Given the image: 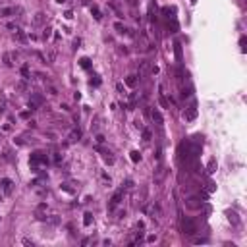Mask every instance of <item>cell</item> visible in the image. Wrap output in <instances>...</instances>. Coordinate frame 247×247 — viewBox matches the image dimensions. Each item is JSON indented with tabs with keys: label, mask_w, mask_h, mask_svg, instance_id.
I'll return each mask as SVG.
<instances>
[{
	"label": "cell",
	"mask_w": 247,
	"mask_h": 247,
	"mask_svg": "<svg viewBox=\"0 0 247 247\" xmlns=\"http://www.w3.org/2000/svg\"><path fill=\"white\" fill-rule=\"evenodd\" d=\"M182 230H183V234L185 235H193V234H197V224L191 220V218H183Z\"/></svg>",
	"instance_id": "6da1fadb"
},
{
	"label": "cell",
	"mask_w": 247,
	"mask_h": 247,
	"mask_svg": "<svg viewBox=\"0 0 247 247\" xmlns=\"http://www.w3.org/2000/svg\"><path fill=\"white\" fill-rule=\"evenodd\" d=\"M31 164L37 170V164H48V156H45L43 153H33L31 155Z\"/></svg>",
	"instance_id": "7a4b0ae2"
},
{
	"label": "cell",
	"mask_w": 247,
	"mask_h": 247,
	"mask_svg": "<svg viewBox=\"0 0 247 247\" xmlns=\"http://www.w3.org/2000/svg\"><path fill=\"white\" fill-rule=\"evenodd\" d=\"M122 197H124V189H120V191H116L114 193V197L110 199V203H108V210H114V208L122 203Z\"/></svg>",
	"instance_id": "3957f363"
},
{
	"label": "cell",
	"mask_w": 247,
	"mask_h": 247,
	"mask_svg": "<svg viewBox=\"0 0 247 247\" xmlns=\"http://www.w3.org/2000/svg\"><path fill=\"white\" fill-rule=\"evenodd\" d=\"M195 118H197V104H191L187 110L183 112V120L191 122V120H195Z\"/></svg>",
	"instance_id": "277c9868"
},
{
	"label": "cell",
	"mask_w": 247,
	"mask_h": 247,
	"mask_svg": "<svg viewBox=\"0 0 247 247\" xmlns=\"http://www.w3.org/2000/svg\"><path fill=\"white\" fill-rule=\"evenodd\" d=\"M0 185H2V189H4V193H6V195L12 193V189H14V182H12V180L2 178V180H0Z\"/></svg>",
	"instance_id": "5b68a950"
},
{
	"label": "cell",
	"mask_w": 247,
	"mask_h": 247,
	"mask_svg": "<svg viewBox=\"0 0 247 247\" xmlns=\"http://www.w3.org/2000/svg\"><path fill=\"white\" fill-rule=\"evenodd\" d=\"M151 118H153V122H155L156 126H162V124H164V118H162V114H160V112L156 110V108H155L153 112H151Z\"/></svg>",
	"instance_id": "8992f818"
},
{
	"label": "cell",
	"mask_w": 247,
	"mask_h": 247,
	"mask_svg": "<svg viewBox=\"0 0 247 247\" xmlns=\"http://www.w3.org/2000/svg\"><path fill=\"white\" fill-rule=\"evenodd\" d=\"M10 16H14V8L0 6V18H10Z\"/></svg>",
	"instance_id": "52a82bcc"
},
{
	"label": "cell",
	"mask_w": 247,
	"mask_h": 247,
	"mask_svg": "<svg viewBox=\"0 0 247 247\" xmlns=\"http://www.w3.org/2000/svg\"><path fill=\"white\" fill-rule=\"evenodd\" d=\"M31 102H35V104H37V106H41V104L45 102V98L41 97L39 93H35V95H31Z\"/></svg>",
	"instance_id": "ba28073f"
},
{
	"label": "cell",
	"mask_w": 247,
	"mask_h": 247,
	"mask_svg": "<svg viewBox=\"0 0 247 247\" xmlns=\"http://www.w3.org/2000/svg\"><path fill=\"white\" fill-rule=\"evenodd\" d=\"M81 139V130H73L70 133V141H79Z\"/></svg>",
	"instance_id": "9c48e42d"
},
{
	"label": "cell",
	"mask_w": 247,
	"mask_h": 247,
	"mask_svg": "<svg viewBox=\"0 0 247 247\" xmlns=\"http://www.w3.org/2000/svg\"><path fill=\"white\" fill-rule=\"evenodd\" d=\"M91 14H93V18H95L97 21H100V20H102V14H100V10H98V8H95V6H93V8H91Z\"/></svg>",
	"instance_id": "30bf717a"
},
{
	"label": "cell",
	"mask_w": 247,
	"mask_h": 247,
	"mask_svg": "<svg viewBox=\"0 0 247 247\" xmlns=\"http://www.w3.org/2000/svg\"><path fill=\"white\" fill-rule=\"evenodd\" d=\"M147 70H149V62L145 60V62H141V66H139V77H141V75H145V72H147Z\"/></svg>",
	"instance_id": "8fae6325"
},
{
	"label": "cell",
	"mask_w": 247,
	"mask_h": 247,
	"mask_svg": "<svg viewBox=\"0 0 247 247\" xmlns=\"http://www.w3.org/2000/svg\"><path fill=\"white\" fill-rule=\"evenodd\" d=\"M33 21L37 23V25H41L43 21H45V14L43 12H39V14H35V18H33Z\"/></svg>",
	"instance_id": "7c38bea8"
},
{
	"label": "cell",
	"mask_w": 247,
	"mask_h": 247,
	"mask_svg": "<svg viewBox=\"0 0 247 247\" xmlns=\"http://www.w3.org/2000/svg\"><path fill=\"white\" fill-rule=\"evenodd\" d=\"M126 83L130 85V87H135L137 85V75H130V77L126 79Z\"/></svg>",
	"instance_id": "4fadbf2b"
},
{
	"label": "cell",
	"mask_w": 247,
	"mask_h": 247,
	"mask_svg": "<svg viewBox=\"0 0 247 247\" xmlns=\"http://www.w3.org/2000/svg\"><path fill=\"white\" fill-rule=\"evenodd\" d=\"M21 75H23V79L31 77V72H29V68H27V66H21Z\"/></svg>",
	"instance_id": "5bb4252c"
},
{
	"label": "cell",
	"mask_w": 247,
	"mask_h": 247,
	"mask_svg": "<svg viewBox=\"0 0 247 247\" xmlns=\"http://www.w3.org/2000/svg\"><path fill=\"white\" fill-rule=\"evenodd\" d=\"M91 222H93V214H91V212H85L83 224H85V226H91Z\"/></svg>",
	"instance_id": "9a60e30c"
},
{
	"label": "cell",
	"mask_w": 247,
	"mask_h": 247,
	"mask_svg": "<svg viewBox=\"0 0 247 247\" xmlns=\"http://www.w3.org/2000/svg\"><path fill=\"white\" fill-rule=\"evenodd\" d=\"M16 37H18V41H20V43H25V41H27V37L20 31V29H16Z\"/></svg>",
	"instance_id": "2e32d148"
},
{
	"label": "cell",
	"mask_w": 247,
	"mask_h": 247,
	"mask_svg": "<svg viewBox=\"0 0 247 247\" xmlns=\"http://www.w3.org/2000/svg\"><path fill=\"white\" fill-rule=\"evenodd\" d=\"M131 160H133V162H139V160H141V155H139V151H131Z\"/></svg>",
	"instance_id": "e0dca14e"
},
{
	"label": "cell",
	"mask_w": 247,
	"mask_h": 247,
	"mask_svg": "<svg viewBox=\"0 0 247 247\" xmlns=\"http://www.w3.org/2000/svg\"><path fill=\"white\" fill-rule=\"evenodd\" d=\"M79 64H81V68H85V70H87V68L91 66V60H89V58H81V60H79Z\"/></svg>",
	"instance_id": "ac0fdd59"
},
{
	"label": "cell",
	"mask_w": 247,
	"mask_h": 247,
	"mask_svg": "<svg viewBox=\"0 0 247 247\" xmlns=\"http://www.w3.org/2000/svg\"><path fill=\"white\" fill-rule=\"evenodd\" d=\"M162 14H164V16H166V18L170 20V18H172L170 14H174V8H162ZM172 20H174V18H172Z\"/></svg>",
	"instance_id": "d6986e66"
},
{
	"label": "cell",
	"mask_w": 247,
	"mask_h": 247,
	"mask_svg": "<svg viewBox=\"0 0 247 247\" xmlns=\"http://www.w3.org/2000/svg\"><path fill=\"white\" fill-rule=\"evenodd\" d=\"M4 64L6 66H12L14 62H12V54H4Z\"/></svg>",
	"instance_id": "ffe728a7"
},
{
	"label": "cell",
	"mask_w": 247,
	"mask_h": 247,
	"mask_svg": "<svg viewBox=\"0 0 247 247\" xmlns=\"http://www.w3.org/2000/svg\"><path fill=\"white\" fill-rule=\"evenodd\" d=\"M208 172H210V174L216 172V160H210V162H208Z\"/></svg>",
	"instance_id": "44dd1931"
},
{
	"label": "cell",
	"mask_w": 247,
	"mask_h": 247,
	"mask_svg": "<svg viewBox=\"0 0 247 247\" xmlns=\"http://www.w3.org/2000/svg\"><path fill=\"white\" fill-rule=\"evenodd\" d=\"M176 56H178V60H182V46H180V43H176Z\"/></svg>",
	"instance_id": "7402d4cb"
},
{
	"label": "cell",
	"mask_w": 247,
	"mask_h": 247,
	"mask_svg": "<svg viewBox=\"0 0 247 247\" xmlns=\"http://www.w3.org/2000/svg\"><path fill=\"white\" fill-rule=\"evenodd\" d=\"M104 155H106V156H104V160H106V162L114 164V156H110V153H104Z\"/></svg>",
	"instance_id": "603a6c76"
},
{
	"label": "cell",
	"mask_w": 247,
	"mask_h": 247,
	"mask_svg": "<svg viewBox=\"0 0 247 247\" xmlns=\"http://www.w3.org/2000/svg\"><path fill=\"white\" fill-rule=\"evenodd\" d=\"M114 27H116V31H120V33H128V29H126V27H124L122 23H116Z\"/></svg>",
	"instance_id": "cb8c5ba5"
},
{
	"label": "cell",
	"mask_w": 247,
	"mask_h": 247,
	"mask_svg": "<svg viewBox=\"0 0 247 247\" xmlns=\"http://www.w3.org/2000/svg\"><path fill=\"white\" fill-rule=\"evenodd\" d=\"M25 87H27V85H25V81H20V83L16 85V89H18V91H25Z\"/></svg>",
	"instance_id": "d4e9b609"
},
{
	"label": "cell",
	"mask_w": 247,
	"mask_h": 247,
	"mask_svg": "<svg viewBox=\"0 0 247 247\" xmlns=\"http://www.w3.org/2000/svg\"><path fill=\"white\" fill-rule=\"evenodd\" d=\"M60 187L64 189V191H68V193H73V189L70 187V185H68V183H62V185H60Z\"/></svg>",
	"instance_id": "484cf974"
},
{
	"label": "cell",
	"mask_w": 247,
	"mask_h": 247,
	"mask_svg": "<svg viewBox=\"0 0 247 247\" xmlns=\"http://www.w3.org/2000/svg\"><path fill=\"white\" fill-rule=\"evenodd\" d=\"M50 35H52V29H50V27H46V29H45V33H43V37H45V39H48Z\"/></svg>",
	"instance_id": "4316f807"
},
{
	"label": "cell",
	"mask_w": 247,
	"mask_h": 247,
	"mask_svg": "<svg viewBox=\"0 0 247 247\" xmlns=\"http://www.w3.org/2000/svg\"><path fill=\"white\" fill-rule=\"evenodd\" d=\"M143 139H145V141H149V139H151V131L149 130H143Z\"/></svg>",
	"instance_id": "83f0119b"
},
{
	"label": "cell",
	"mask_w": 247,
	"mask_h": 247,
	"mask_svg": "<svg viewBox=\"0 0 247 247\" xmlns=\"http://www.w3.org/2000/svg\"><path fill=\"white\" fill-rule=\"evenodd\" d=\"M43 210H46V203H41L39 207H37V212H43Z\"/></svg>",
	"instance_id": "f1b7e54d"
},
{
	"label": "cell",
	"mask_w": 247,
	"mask_h": 247,
	"mask_svg": "<svg viewBox=\"0 0 247 247\" xmlns=\"http://www.w3.org/2000/svg\"><path fill=\"white\" fill-rule=\"evenodd\" d=\"M160 104H162L164 108H168V100H166V98H164L162 95H160Z\"/></svg>",
	"instance_id": "f546056e"
},
{
	"label": "cell",
	"mask_w": 247,
	"mask_h": 247,
	"mask_svg": "<svg viewBox=\"0 0 247 247\" xmlns=\"http://www.w3.org/2000/svg\"><path fill=\"white\" fill-rule=\"evenodd\" d=\"M240 45H241V50H245V37H241L240 39Z\"/></svg>",
	"instance_id": "4dcf8cb0"
},
{
	"label": "cell",
	"mask_w": 247,
	"mask_h": 247,
	"mask_svg": "<svg viewBox=\"0 0 247 247\" xmlns=\"http://www.w3.org/2000/svg\"><path fill=\"white\" fill-rule=\"evenodd\" d=\"M21 243H23V245H33V241H31V240H27V238L21 241Z\"/></svg>",
	"instance_id": "1f68e13d"
},
{
	"label": "cell",
	"mask_w": 247,
	"mask_h": 247,
	"mask_svg": "<svg viewBox=\"0 0 247 247\" xmlns=\"http://www.w3.org/2000/svg\"><path fill=\"white\" fill-rule=\"evenodd\" d=\"M116 89H118V91H120V93L124 95V85H122V83H118V85H116Z\"/></svg>",
	"instance_id": "d6a6232c"
},
{
	"label": "cell",
	"mask_w": 247,
	"mask_h": 247,
	"mask_svg": "<svg viewBox=\"0 0 247 247\" xmlns=\"http://www.w3.org/2000/svg\"><path fill=\"white\" fill-rule=\"evenodd\" d=\"M126 187H128V189L133 187V182H131V180H128V182H126Z\"/></svg>",
	"instance_id": "836d02e7"
},
{
	"label": "cell",
	"mask_w": 247,
	"mask_h": 247,
	"mask_svg": "<svg viewBox=\"0 0 247 247\" xmlns=\"http://www.w3.org/2000/svg\"><path fill=\"white\" fill-rule=\"evenodd\" d=\"M97 143H104V137L102 135H97Z\"/></svg>",
	"instance_id": "e575fe53"
},
{
	"label": "cell",
	"mask_w": 247,
	"mask_h": 247,
	"mask_svg": "<svg viewBox=\"0 0 247 247\" xmlns=\"http://www.w3.org/2000/svg\"><path fill=\"white\" fill-rule=\"evenodd\" d=\"M56 2H58V4H64V2H66V0H56Z\"/></svg>",
	"instance_id": "d590c367"
}]
</instances>
